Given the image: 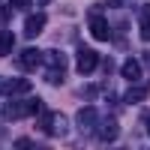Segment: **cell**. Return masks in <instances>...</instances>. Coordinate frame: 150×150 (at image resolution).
Returning <instances> with one entry per match:
<instances>
[{"mask_svg": "<svg viewBox=\"0 0 150 150\" xmlns=\"http://www.w3.org/2000/svg\"><path fill=\"white\" fill-rule=\"evenodd\" d=\"M120 75L126 81H138L141 78V63H138V60H126V63L120 66Z\"/></svg>", "mask_w": 150, "mask_h": 150, "instance_id": "11", "label": "cell"}, {"mask_svg": "<svg viewBox=\"0 0 150 150\" xmlns=\"http://www.w3.org/2000/svg\"><path fill=\"white\" fill-rule=\"evenodd\" d=\"M12 48H15V33L3 27V30H0V57H6Z\"/></svg>", "mask_w": 150, "mask_h": 150, "instance_id": "12", "label": "cell"}, {"mask_svg": "<svg viewBox=\"0 0 150 150\" xmlns=\"http://www.w3.org/2000/svg\"><path fill=\"white\" fill-rule=\"evenodd\" d=\"M9 3L15 6V9H27V6H30V0H9Z\"/></svg>", "mask_w": 150, "mask_h": 150, "instance_id": "17", "label": "cell"}, {"mask_svg": "<svg viewBox=\"0 0 150 150\" xmlns=\"http://www.w3.org/2000/svg\"><path fill=\"white\" fill-rule=\"evenodd\" d=\"M12 150H36V144H33L30 138H18L15 144H12Z\"/></svg>", "mask_w": 150, "mask_h": 150, "instance_id": "16", "label": "cell"}, {"mask_svg": "<svg viewBox=\"0 0 150 150\" xmlns=\"http://www.w3.org/2000/svg\"><path fill=\"white\" fill-rule=\"evenodd\" d=\"M42 57H45L48 69H66V54H63V51H48V54H42Z\"/></svg>", "mask_w": 150, "mask_h": 150, "instance_id": "13", "label": "cell"}, {"mask_svg": "<svg viewBox=\"0 0 150 150\" xmlns=\"http://www.w3.org/2000/svg\"><path fill=\"white\" fill-rule=\"evenodd\" d=\"M39 132L54 135V138H63L66 135V117L60 111H42L39 114Z\"/></svg>", "mask_w": 150, "mask_h": 150, "instance_id": "2", "label": "cell"}, {"mask_svg": "<svg viewBox=\"0 0 150 150\" xmlns=\"http://www.w3.org/2000/svg\"><path fill=\"white\" fill-rule=\"evenodd\" d=\"M9 15H12L9 9H0V21H9Z\"/></svg>", "mask_w": 150, "mask_h": 150, "instance_id": "19", "label": "cell"}, {"mask_svg": "<svg viewBox=\"0 0 150 150\" xmlns=\"http://www.w3.org/2000/svg\"><path fill=\"white\" fill-rule=\"evenodd\" d=\"M96 123H99V111H96L93 105H87V108L78 111V126H81V129H93Z\"/></svg>", "mask_w": 150, "mask_h": 150, "instance_id": "10", "label": "cell"}, {"mask_svg": "<svg viewBox=\"0 0 150 150\" xmlns=\"http://www.w3.org/2000/svg\"><path fill=\"white\" fill-rule=\"evenodd\" d=\"M42 99H24V102H6L3 105V117L6 120H21V117H27V114H42Z\"/></svg>", "mask_w": 150, "mask_h": 150, "instance_id": "1", "label": "cell"}, {"mask_svg": "<svg viewBox=\"0 0 150 150\" xmlns=\"http://www.w3.org/2000/svg\"><path fill=\"white\" fill-rule=\"evenodd\" d=\"M96 93H99V87H84V90H81V96H87V99L96 96Z\"/></svg>", "mask_w": 150, "mask_h": 150, "instance_id": "18", "label": "cell"}, {"mask_svg": "<svg viewBox=\"0 0 150 150\" xmlns=\"http://www.w3.org/2000/svg\"><path fill=\"white\" fill-rule=\"evenodd\" d=\"M87 24H90V36H93V39H99V42H108V39H111V27H108L105 15L99 12V6H93V9H90V15H87Z\"/></svg>", "mask_w": 150, "mask_h": 150, "instance_id": "3", "label": "cell"}, {"mask_svg": "<svg viewBox=\"0 0 150 150\" xmlns=\"http://www.w3.org/2000/svg\"><path fill=\"white\" fill-rule=\"evenodd\" d=\"M141 60H144V66H150V51H147V54H144Z\"/></svg>", "mask_w": 150, "mask_h": 150, "instance_id": "20", "label": "cell"}, {"mask_svg": "<svg viewBox=\"0 0 150 150\" xmlns=\"http://www.w3.org/2000/svg\"><path fill=\"white\" fill-rule=\"evenodd\" d=\"M138 24H141V39H144V42H150V3H147V6H141Z\"/></svg>", "mask_w": 150, "mask_h": 150, "instance_id": "14", "label": "cell"}, {"mask_svg": "<svg viewBox=\"0 0 150 150\" xmlns=\"http://www.w3.org/2000/svg\"><path fill=\"white\" fill-rule=\"evenodd\" d=\"M75 66H78L81 75H90L99 66V54L93 51V48H78V60H75Z\"/></svg>", "mask_w": 150, "mask_h": 150, "instance_id": "5", "label": "cell"}, {"mask_svg": "<svg viewBox=\"0 0 150 150\" xmlns=\"http://www.w3.org/2000/svg\"><path fill=\"white\" fill-rule=\"evenodd\" d=\"M36 3H39V6H48V3H51V0H36Z\"/></svg>", "mask_w": 150, "mask_h": 150, "instance_id": "21", "label": "cell"}, {"mask_svg": "<svg viewBox=\"0 0 150 150\" xmlns=\"http://www.w3.org/2000/svg\"><path fill=\"white\" fill-rule=\"evenodd\" d=\"M96 135H99V141H117V135H120L117 120H114V117L99 120V123H96Z\"/></svg>", "mask_w": 150, "mask_h": 150, "instance_id": "6", "label": "cell"}, {"mask_svg": "<svg viewBox=\"0 0 150 150\" xmlns=\"http://www.w3.org/2000/svg\"><path fill=\"white\" fill-rule=\"evenodd\" d=\"M45 12H33V15H27V21H24V36L27 39H33V36H39L42 27H45Z\"/></svg>", "mask_w": 150, "mask_h": 150, "instance_id": "8", "label": "cell"}, {"mask_svg": "<svg viewBox=\"0 0 150 150\" xmlns=\"http://www.w3.org/2000/svg\"><path fill=\"white\" fill-rule=\"evenodd\" d=\"M147 93H150V87L147 84H132L126 93H123V102L126 105H135V102H144L147 99Z\"/></svg>", "mask_w": 150, "mask_h": 150, "instance_id": "9", "label": "cell"}, {"mask_svg": "<svg viewBox=\"0 0 150 150\" xmlns=\"http://www.w3.org/2000/svg\"><path fill=\"white\" fill-rule=\"evenodd\" d=\"M15 63H18L21 72H33V69H39V63H42V51H39V48H24Z\"/></svg>", "mask_w": 150, "mask_h": 150, "instance_id": "4", "label": "cell"}, {"mask_svg": "<svg viewBox=\"0 0 150 150\" xmlns=\"http://www.w3.org/2000/svg\"><path fill=\"white\" fill-rule=\"evenodd\" d=\"M0 90L6 96H24V93H30V78H9L0 84Z\"/></svg>", "mask_w": 150, "mask_h": 150, "instance_id": "7", "label": "cell"}, {"mask_svg": "<svg viewBox=\"0 0 150 150\" xmlns=\"http://www.w3.org/2000/svg\"><path fill=\"white\" fill-rule=\"evenodd\" d=\"M45 81L48 84H63V69H45Z\"/></svg>", "mask_w": 150, "mask_h": 150, "instance_id": "15", "label": "cell"}]
</instances>
